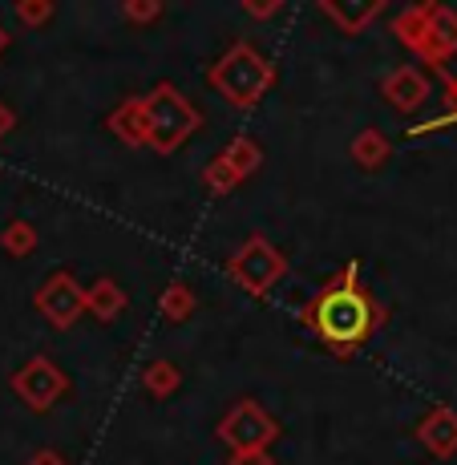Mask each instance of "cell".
<instances>
[{"instance_id": "1", "label": "cell", "mask_w": 457, "mask_h": 465, "mask_svg": "<svg viewBox=\"0 0 457 465\" xmlns=\"http://www.w3.org/2000/svg\"><path fill=\"white\" fill-rule=\"evenodd\" d=\"M300 320L308 324V332L328 344L336 356H353L356 348H364L373 332L381 328L384 308L369 296V288L361 283V263H348L336 280H328L308 303H303Z\"/></svg>"}, {"instance_id": "2", "label": "cell", "mask_w": 457, "mask_h": 465, "mask_svg": "<svg viewBox=\"0 0 457 465\" xmlns=\"http://www.w3.org/2000/svg\"><path fill=\"white\" fill-rule=\"evenodd\" d=\"M142 118H146V146H154L158 154H170L199 130L203 114L186 102L178 85L163 82L142 97Z\"/></svg>"}, {"instance_id": "3", "label": "cell", "mask_w": 457, "mask_h": 465, "mask_svg": "<svg viewBox=\"0 0 457 465\" xmlns=\"http://www.w3.org/2000/svg\"><path fill=\"white\" fill-rule=\"evenodd\" d=\"M272 82H275L272 61L259 57L247 41L231 45V49L211 65V85L219 89L231 105H239V110H251V105L272 89Z\"/></svg>"}, {"instance_id": "4", "label": "cell", "mask_w": 457, "mask_h": 465, "mask_svg": "<svg viewBox=\"0 0 457 465\" xmlns=\"http://www.w3.org/2000/svg\"><path fill=\"white\" fill-rule=\"evenodd\" d=\"M283 272H288V259H283V252L275 243H267L263 235H251L227 263V275L247 292V296L272 292L275 283L283 280Z\"/></svg>"}, {"instance_id": "5", "label": "cell", "mask_w": 457, "mask_h": 465, "mask_svg": "<svg viewBox=\"0 0 457 465\" xmlns=\"http://www.w3.org/2000/svg\"><path fill=\"white\" fill-rule=\"evenodd\" d=\"M219 441L231 445V453H243V450H272V441L280 437V421H275L267 409H259L255 401H239L223 413L219 421Z\"/></svg>"}, {"instance_id": "6", "label": "cell", "mask_w": 457, "mask_h": 465, "mask_svg": "<svg viewBox=\"0 0 457 465\" xmlns=\"http://www.w3.org/2000/svg\"><path fill=\"white\" fill-rule=\"evenodd\" d=\"M13 392L33 409V413H49L61 397L69 392V381L61 377V369L49 356H33L13 372Z\"/></svg>"}, {"instance_id": "7", "label": "cell", "mask_w": 457, "mask_h": 465, "mask_svg": "<svg viewBox=\"0 0 457 465\" xmlns=\"http://www.w3.org/2000/svg\"><path fill=\"white\" fill-rule=\"evenodd\" d=\"M33 303H37V312L53 328H69V324H77V316L85 312V288L69 272H53L49 280L41 283Z\"/></svg>"}, {"instance_id": "8", "label": "cell", "mask_w": 457, "mask_h": 465, "mask_svg": "<svg viewBox=\"0 0 457 465\" xmlns=\"http://www.w3.org/2000/svg\"><path fill=\"white\" fill-rule=\"evenodd\" d=\"M381 94H384V102H389L392 110L413 114L417 105L429 97V77L421 74L417 65H401V69H392V74L384 77Z\"/></svg>"}, {"instance_id": "9", "label": "cell", "mask_w": 457, "mask_h": 465, "mask_svg": "<svg viewBox=\"0 0 457 465\" xmlns=\"http://www.w3.org/2000/svg\"><path fill=\"white\" fill-rule=\"evenodd\" d=\"M417 437L433 458H453L457 453V413L453 409H433V413L421 417Z\"/></svg>"}, {"instance_id": "10", "label": "cell", "mask_w": 457, "mask_h": 465, "mask_svg": "<svg viewBox=\"0 0 457 465\" xmlns=\"http://www.w3.org/2000/svg\"><path fill=\"white\" fill-rule=\"evenodd\" d=\"M457 49V16L450 8H425V61H442Z\"/></svg>"}, {"instance_id": "11", "label": "cell", "mask_w": 457, "mask_h": 465, "mask_svg": "<svg viewBox=\"0 0 457 465\" xmlns=\"http://www.w3.org/2000/svg\"><path fill=\"white\" fill-rule=\"evenodd\" d=\"M122 308H125V292H122L118 280H110V275H102L94 288H85V312H94L102 324L118 320Z\"/></svg>"}, {"instance_id": "12", "label": "cell", "mask_w": 457, "mask_h": 465, "mask_svg": "<svg viewBox=\"0 0 457 465\" xmlns=\"http://www.w3.org/2000/svg\"><path fill=\"white\" fill-rule=\"evenodd\" d=\"M110 130L118 134L125 146H146V118H142V97H125L118 110L110 114Z\"/></svg>"}, {"instance_id": "13", "label": "cell", "mask_w": 457, "mask_h": 465, "mask_svg": "<svg viewBox=\"0 0 457 465\" xmlns=\"http://www.w3.org/2000/svg\"><path fill=\"white\" fill-rule=\"evenodd\" d=\"M320 13H324L328 21H336L340 33H361L364 25L381 13V5H376V0H369V5H336V0H324V5H320Z\"/></svg>"}, {"instance_id": "14", "label": "cell", "mask_w": 457, "mask_h": 465, "mask_svg": "<svg viewBox=\"0 0 457 465\" xmlns=\"http://www.w3.org/2000/svg\"><path fill=\"white\" fill-rule=\"evenodd\" d=\"M178 384H183V372H178V364H174V361H154L146 372H142V389H146L154 401L174 397Z\"/></svg>"}, {"instance_id": "15", "label": "cell", "mask_w": 457, "mask_h": 465, "mask_svg": "<svg viewBox=\"0 0 457 465\" xmlns=\"http://www.w3.org/2000/svg\"><path fill=\"white\" fill-rule=\"evenodd\" d=\"M0 247H5L13 259H25L37 252V227H33L29 219H13L5 223V231H0Z\"/></svg>"}, {"instance_id": "16", "label": "cell", "mask_w": 457, "mask_h": 465, "mask_svg": "<svg viewBox=\"0 0 457 465\" xmlns=\"http://www.w3.org/2000/svg\"><path fill=\"white\" fill-rule=\"evenodd\" d=\"M219 158H223V163H227L231 170H235L239 178H247V174H255V166H259V163H263V150H259L255 142L247 138V134H239V138L231 142V146L223 150Z\"/></svg>"}, {"instance_id": "17", "label": "cell", "mask_w": 457, "mask_h": 465, "mask_svg": "<svg viewBox=\"0 0 457 465\" xmlns=\"http://www.w3.org/2000/svg\"><path fill=\"white\" fill-rule=\"evenodd\" d=\"M194 303L199 300H194V292L186 288V283H170L163 296H158V312H163L170 324H183V320L194 312Z\"/></svg>"}, {"instance_id": "18", "label": "cell", "mask_w": 457, "mask_h": 465, "mask_svg": "<svg viewBox=\"0 0 457 465\" xmlns=\"http://www.w3.org/2000/svg\"><path fill=\"white\" fill-rule=\"evenodd\" d=\"M353 158H356V166L376 170L384 158H389V142H384V134L381 130H361V138L353 142Z\"/></svg>"}, {"instance_id": "19", "label": "cell", "mask_w": 457, "mask_h": 465, "mask_svg": "<svg viewBox=\"0 0 457 465\" xmlns=\"http://www.w3.org/2000/svg\"><path fill=\"white\" fill-rule=\"evenodd\" d=\"M397 33L409 49H417L425 57V8H409V13L397 16Z\"/></svg>"}, {"instance_id": "20", "label": "cell", "mask_w": 457, "mask_h": 465, "mask_svg": "<svg viewBox=\"0 0 457 465\" xmlns=\"http://www.w3.org/2000/svg\"><path fill=\"white\" fill-rule=\"evenodd\" d=\"M203 183H207V191H211V194H231L239 183H243V178H239L235 170L223 163V158H214V163L203 170Z\"/></svg>"}, {"instance_id": "21", "label": "cell", "mask_w": 457, "mask_h": 465, "mask_svg": "<svg viewBox=\"0 0 457 465\" xmlns=\"http://www.w3.org/2000/svg\"><path fill=\"white\" fill-rule=\"evenodd\" d=\"M122 16L134 25H146V21H154V16H163V5H158V0H125Z\"/></svg>"}, {"instance_id": "22", "label": "cell", "mask_w": 457, "mask_h": 465, "mask_svg": "<svg viewBox=\"0 0 457 465\" xmlns=\"http://www.w3.org/2000/svg\"><path fill=\"white\" fill-rule=\"evenodd\" d=\"M16 16H21L25 25H45L53 16V5L49 0H21V5H16Z\"/></svg>"}, {"instance_id": "23", "label": "cell", "mask_w": 457, "mask_h": 465, "mask_svg": "<svg viewBox=\"0 0 457 465\" xmlns=\"http://www.w3.org/2000/svg\"><path fill=\"white\" fill-rule=\"evenodd\" d=\"M227 465H275V458L267 450H243V453H231Z\"/></svg>"}, {"instance_id": "24", "label": "cell", "mask_w": 457, "mask_h": 465, "mask_svg": "<svg viewBox=\"0 0 457 465\" xmlns=\"http://www.w3.org/2000/svg\"><path fill=\"white\" fill-rule=\"evenodd\" d=\"M25 465H69L65 458H61V453L57 450H41V453H33V458L29 461H25Z\"/></svg>"}, {"instance_id": "25", "label": "cell", "mask_w": 457, "mask_h": 465, "mask_svg": "<svg viewBox=\"0 0 457 465\" xmlns=\"http://www.w3.org/2000/svg\"><path fill=\"white\" fill-rule=\"evenodd\" d=\"M13 126H16V114H13V110H8V105H5V102H0V138H5V134H8V130H13Z\"/></svg>"}, {"instance_id": "26", "label": "cell", "mask_w": 457, "mask_h": 465, "mask_svg": "<svg viewBox=\"0 0 457 465\" xmlns=\"http://www.w3.org/2000/svg\"><path fill=\"white\" fill-rule=\"evenodd\" d=\"M247 13L251 16H272V13H280V5H247Z\"/></svg>"}, {"instance_id": "27", "label": "cell", "mask_w": 457, "mask_h": 465, "mask_svg": "<svg viewBox=\"0 0 457 465\" xmlns=\"http://www.w3.org/2000/svg\"><path fill=\"white\" fill-rule=\"evenodd\" d=\"M5 49H8V33L0 29V53H5Z\"/></svg>"}]
</instances>
